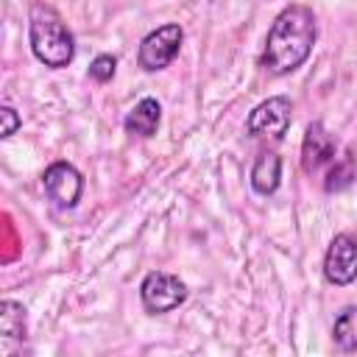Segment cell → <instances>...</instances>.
I'll return each instance as SVG.
<instances>
[{"label":"cell","mask_w":357,"mask_h":357,"mask_svg":"<svg viewBox=\"0 0 357 357\" xmlns=\"http://www.w3.org/2000/svg\"><path fill=\"white\" fill-rule=\"evenodd\" d=\"M315 14L312 8L301 6V3H290L287 8L279 11V17L273 20L265 47H262V67L273 75H287L293 70H298L315 45Z\"/></svg>","instance_id":"obj_1"},{"label":"cell","mask_w":357,"mask_h":357,"mask_svg":"<svg viewBox=\"0 0 357 357\" xmlns=\"http://www.w3.org/2000/svg\"><path fill=\"white\" fill-rule=\"evenodd\" d=\"M28 42L33 56L50 67L61 70L75 56V36L59 17V11L47 3H33L28 14Z\"/></svg>","instance_id":"obj_2"},{"label":"cell","mask_w":357,"mask_h":357,"mask_svg":"<svg viewBox=\"0 0 357 357\" xmlns=\"http://www.w3.org/2000/svg\"><path fill=\"white\" fill-rule=\"evenodd\" d=\"M139 298H142V307L148 312L162 315V312H170L187 301V284L173 273L151 271L139 284Z\"/></svg>","instance_id":"obj_3"},{"label":"cell","mask_w":357,"mask_h":357,"mask_svg":"<svg viewBox=\"0 0 357 357\" xmlns=\"http://www.w3.org/2000/svg\"><path fill=\"white\" fill-rule=\"evenodd\" d=\"M290 112L293 103L284 95H273L268 100H262L259 106H254V112L245 120V131L257 139H282L290 128Z\"/></svg>","instance_id":"obj_4"},{"label":"cell","mask_w":357,"mask_h":357,"mask_svg":"<svg viewBox=\"0 0 357 357\" xmlns=\"http://www.w3.org/2000/svg\"><path fill=\"white\" fill-rule=\"evenodd\" d=\"M181 42H184V31L178 22H167V25H159L156 31H151L142 45H139V67L148 70V73H156V70H165L181 50Z\"/></svg>","instance_id":"obj_5"},{"label":"cell","mask_w":357,"mask_h":357,"mask_svg":"<svg viewBox=\"0 0 357 357\" xmlns=\"http://www.w3.org/2000/svg\"><path fill=\"white\" fill-rule=\"evenodd\" d=\"M42 187L45 195L59 206V209H73L81 201L84 192V176L75 170L70 162H53L42 173Z\"/></svg>","instance_id":"obj_6"},{"label":"cell","mask_w":357,"mask_h":357,"mask_svg":"<svg viewBox=\"0 0 357 357\" xmlns=\"http://www.w3.org/2000/svg\"><path fill=\"white\" fill-rule=\"evenodd\" d=\"M324 276L329 284H351L357 279V237L340 231L332 237L326 257H324Z\"/></svg>","instance_id":"obj_7"},{"label":"cell","mask_w":357,"mask_h":357,"mask_svg":"<svg viewBox=\"0 0 357 357\" xmlns=\"http://www.w3.org/2000/svg\"><path fill=\"white\" fill-rule=\"evenodd\" d=\"M337 159V145L335 139L326 134V128L321 123H310L304 142H301V167L312 176L318 170H329V165Z\"/></svg>","instance_id":"obj_8"},{"label":"cell","mask_w":357,"mask_h":357,"mask_svg":"<svg viewBox=\"0 0 357 357\" xmlns=\"http://www.w3.org/2000/svg\"><path fill=\"white\" fill-rule=\"evenodd\" d=\"M279 181H282V159H279V153H273V151L259 153L254 167H251V187H254V192L271 195V192L279 190Z\"/></svg>","instance_id":"obj_9"},{"label":"cell","mask_w":357,"mask_h":357,"mask_svg":"<svg viewBox=\"0 0 357 357\" xmlns=\"http://www.w3.org/2000/svg\"><path fill=\"white\" fill-rule=\"evenodd\" d=\"M162 120V106L156 98H142L128 114H126V131L137 137H153Z\"/></svg>","instance_id":"obj_10"},{"label":"cell","mask_w":357,"mask_h":357,"mask_svg":"<svg viewBox=\"0 0 357 357\" xmlns=\"http://www.w3.org/2000/svg\"><path fill=\"white\" fill-rule=\"evenodd\" d=\"M0 335H3V351H11L14 340H25V310L22 304L6 298L0 301Z\"/></svg>","instance_id":"obj_11"},{"label":"cell","mask_w":357,"mask_h":357,"mask_svg":"<svg viewBox=\"0 0 357 357\" xmlns=\"http://www.w3.org/2000/svg\"><path fill=\"white\" fill-rule=\"evenodd\" d=\"M332 340L343 351H357V304L340 310V315L332 324Z\"/></svg>","instance_id":"obj_12"},{"label":"cell","mask_w":357,"mask_h":357,"mask_svg":"<svg viewBox=\"0 0 357 357\" xmlns=\"http://www.w3.org/2000/svg\"><path fill=\"white\" fill-rule=\"evenodd\" d=\"M354 156L346 151L343 156H337L332 165H329V170H326V181H324V187H326V192H340V190H346L351 181H354Z\"/></svg>","instance_id":"obj_13"},{"label":"cell","mask_w":357,"mask_h":357,"mask_svg":"<svg viewBox=\"0 0 357 357\" xmlns=\"http://www.w3.org/2000/svg\"><path fill=\"white\" fill-rule=\"evenodd\" d=\"M114 70H117V59L109 56V53H100V56H95V61L89 64V78L106 84V81L114 78Z\"/></svg>","instance_id":"obj_14"},{"label":"cell","mask_w":357,"mask_h":357,"mask_svg":"<svg viewBox=\"0 0 357 357\" xmlns=\"http://www.w3.org/2000/svg\"><path fill=\"white\" fill-rule=\"evenodd\" d=\"M0 117H3V128H0V137H11V134L20 128V114H17L11 106H3V109H0Z\"/></svg>","instance_id":"obj_15"}]
</instances>
